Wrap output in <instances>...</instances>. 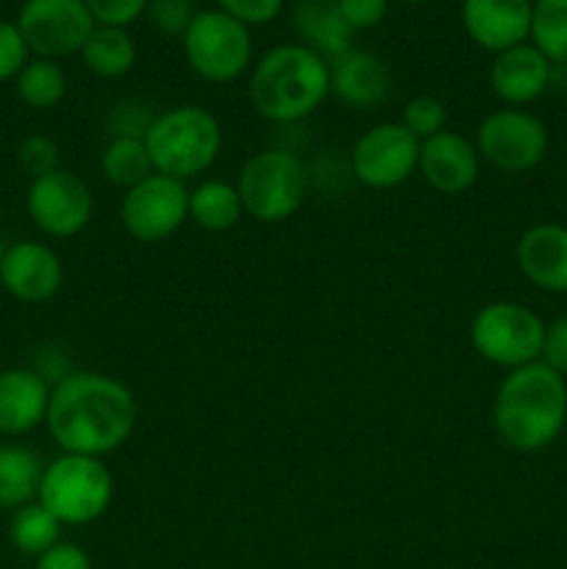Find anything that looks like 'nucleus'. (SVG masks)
<instances>
[{"mask_svg":"<svg viewBox=\"0 0 567 569\" xmlns=\"http://www.w3.org/2000/svg\"><path fill=\"white\" fill-rule=\"evenodd\" d=\"M137 420V398L126 383L103 372L72 370L50 389L44 426L61 453L106 459L133 437Z\"/></svg>","mask_w":567,"mask_h":569,"instance_id":"nucleus-1","label":"nucleus"},{"mask_svg":"<svg viewBox=\"0 0 567 569\" xmlns=\"http://www.w3.org/2000/svg\"><path fill=\"white\" fill-rule=\"evenodd\" d=\"M493 426L511 450L550 448L567 426V378L543 361L509 370L495 392Z\"/></svg>","mask_w":567,"mask_h":569,"instance_id":"nucleus-2","label":"nucleus"},{"mask_svg":"<svg viewBox=\"0 0 567 569\" xmlns=\"http://www.w3.org/2000/svg\"><path fill=\"white\" fill-rule=\"evenodd\" d=\"M331 92L328 61L306 44H278L256 61L248 94L256 114L276 126L306 120Z\"/></svg>","mask_w":567,"mask_h":569,"instance_id":"nucleus-3","label":"nucleus"},{"mask_svg":"<svg viewBox=\"0 0 567 569\" xmlns=\"http://www.w3.org/2000/svg\"><path fill=\"white\" fill-rule=\"evenodd\" d=\"M145 144L156 172L187 183L220 159L222 128L203 106H172L153 117Z\"/></svg>","mask_w":567,"mask_h":569,"instance_id":"nucleus-4","label":"nucleus"},{"mask_svg":"<svg viewBox=\"0 0 567 569\" xmlns=\"http://www.w3.org/2000/svg\"><path fill=\"white\" fill-rule=\"evenodd\" d=\"M37 500L61 526H89L111 509L115 476L103 459L61 453L44 465Z\"/></svg>","mask_w":567,"mask_h":569,"instance_id":"nucleus-5","label":"nucleus"},{"mask_svg":"<svg viewBox=\"0 0 567 569\" xmlns=\"http://www.w3.org/2000/svg\"><path fill=\"white\" fill-rule=\"evenodd\" d=\"M237 189L245 214L272 226L298 214L309 192V172L292 150L270 148L245 161Z\"/></svg>","mask_w":567,"mask_h":569,"instance_id":"nucleus-6","label":"nucleus"},{"mask_svg":"<svg viewBox=\"0 0 567 569\" xmlns=\"http://www.w3.org/2000/svg\"><path fill=\"white\" fill-rule=\"evenodd\" d=\"M545 328L543 317L528 306L495 300L470 320V345L489 365L517 370L543 359Z\"/></svg>","mask_w":567,"mask_h":569,"instance_id":"nucleus-7","label":"nucleus"},{"mask_svg":"<svg viewBox=\"0 0 567 569\" xmlns=\"http://www.w3.org/2000/svg\"><path fill=\"white\" fill-rule=\"evenodd\" d=\"M181 42L189 70L209 83L237 81L253 59L250 28L220 9L198 11Z\"/></svg>","mask_w":567,"mask_h":569,"instance_id":"nucleus-8","label":"nucleus"},{"mask_svg":"<svg viewBox=\"0 0 567 569\" xmlns=\"http://www.w3.org/2000/svg\"><path fill=\"white\" fill-rule=\"evenodd\" d=\"M548 128L526 109H498L478 122L476 150L481 161L500 172H528L548 153Z\"/></svg>","mask_w":567,"mask_h":569,"instance_id":"nucleus-9","label":"nucleus"},{"mask_svg":"<svg viewBox=\"0 0 567 569\" xmlns=\"http://www.w3.org/2000/svg\"><path fill=\"white\" fill-rule=\"evenodd\" d=\"M189 220V189L183 181L170 176L145 178L137 187L126 189L120 203V222L131 239L142 244H156L181 231Z\"/></svg>","mask_w":567,"mask_h":569,"instance_id":"nucleus-10","label":"nucleus"},{"mask_svg":"<svg viewBox=\"0 0 567 569\" xmlns=\"http://www.w3.org/2000/svg\"><path fill=\"white\" fill-rule=\"evenodd\" d=\"M17 28L33 59L59 61L81 53L83 42L94 31V20L87 0H26Z\"/></svg>","mask_w":567,"mask_h":569,"instance_id":"nucleus-11","label":"nucleus"},{"mask_svg":"<svg viewBox=\"0 0 567 569\" xmlns=\"http://www.w3.org/2000/svg\"><path fill=\"white\" fill-rule=\"evenodd\" d=\"M26 209L44 237L70 239L92 222L94 194L81 176L61 167L48 176L33 178L26 194Z\"/></svg>","mask_w":567,"mask_h":569,"instance_id":"nucleus-12","label":"nucleus"},{"mask_svg":"<svg viewBox=\"0 0 567 569\" xmlns=\"http://www.w3.org/2000/svg\"><path fill=\"white\" fill-rule=\"evenodd\" d=\"M420 161V142L400 122H378L356 139L350 170L367 189H395L409 181Z\"/></svg>","mask_w":567,"mask_h":569,"instance_id":"nucleus-13","label":"nucleus"},{"mask_svg":"<svg viewBox=\"0 0 567 569\" xmlns=\"http://www.w3.org/2000/svg\"><path fill=\"white\" fill-rule=\"evenodd\" d=\"M0 283L20 303H48L64 287V264L42 242L9 244L0 264Z\"/></svg>","mask_w":567,"mask_h":569,"instance_id":"nucleus-14","label":"nucleus"},{"mask_svg":"<svg viewBox=\"0 0 567 569\" xmlns=\"http://www.w3.org/2000/svg\"><path fill=\"white\" fill-rule=\"evenodd\" d=\"M534 0H461V26L478 48L504 53L531 37Z\"/></svg>","mask_w":567,"mask_h":569,"instance_id":"nucleus-15","label":"nucleus"},{"mask_svg":"<svg viewBox=\"0 0 567 569\" xmlns=\"http://www.w3.org/2000/svg\"><path fill=\"white\" fill-rule=\"evenodd\" d=\"M417 170L434 192L454 198L476 187L481 176V156H478L476 142L445 128L437 137L420 142Z\"/></svg>","mask_w":567,"mask_h":569,"instance_id":"nucleus-16","label":"nucleus"},{"mask_svg":"<svg viewBox=\"0 0 567 569\" xmlns=\"http://www.w3.org/2000/svg\"><path fill=\"white\" fill-rule=\"evenodd\" d=\"M550 72L554 64L534 44L523 42L504 53H495L489 67V87L509 109H520L543 98L545 89L550 87Z\"/></svg>","mask_w":567,"mask_h":569,"instance_id":"nucleus-17","label":"nucleus"},{"mask_svg":"<svg viewBox=\"0 0 567 569\" xmlns=\"http://www.w3.org/2000/svg\"><path fill=\"white\" fill-rule=\"evenodd\" d=\"M517 267L523 278L550 295H567V228L537 222L517 242Z\"/></svg>","mask_w":567,"mask_h":569,"instance_id":"nucleus-18","label":"nucleus"},{"mask_svg":"<svg viewBox=\"0 0 567 569\" xmlns=\"http://www.w3.org/2000/svg\"><path fill=\"white\" fill-rule=\"evenodd\" d=\"M328 76H331V92L354 109L381 106L392 89V72L387 61L361 48H350L328 61Z\"/></svg>","mask_w":567,"mask_h":569,"instance_id":"nucleus-19","label":"nucleus"},{"mask_svg":"<svg viewBox=\"0 0 567 569\" xmlns=\"http://www.w3.org/2000/svg\"><path fill=\"white\" fill-rule=\"evenodd\" d=\"M50 383L31 367L0 372V433L22 437L48 420Z\"/></svg>","mask_w":567,"mask_h":569,"instance_id":"nucleus-20","label":"nucleus"},{"mask_svg":"<svg viewBox=\"0 0 567 569\" xmlns=\"http://www.w3.org/2000/svg\"><path fill=\"white\" fill-rule=\"evenodd\" d=\"M292 22L300 37V44L315 50L326 61H334L345 50L354 48L350 44L354 31L342 20L339 0H298Z\"/></svg>","mask_w":567,"mask_h":569,"instance_id":"nucleus-21","label":"nucleus"},{"mask_svg":"<svg viewBox=\"0 0 567 569\" xmlns=\"http://www.w3.org/2000/svg\"><path fill=\"white\" fill-rule=\"evenodd\" d=\"M44 461L22 445H0V509L17 511L33 503L42 483Z\"/></svg>","mask_w":567,"mask_h":569,"instance_id":"nucleus-22","label":"nucleus"},{"mask_svg":"<svg viewBox=\"0 0 567 569\" xmlns=\"http://www.w3.org/2000/svg\"><path fill=\"white\" fill-rule=\"evenodd\" d=\"M242 217L245 206L237 183L209 178V181H200L198 187L189 189V220L203 231H231Z\"/></svg>","mask_w":567,"mask_h":569,"instance_id":"nucleus-23","label":"nucleus"},{"mask_svg":"<svg viewBox=\"0 0 567 569\" xmlns=\"http://www.w3.org/2000/svg\"><path fill=\"white\" fill-rule=\"evenodd\" d=\"M81 59L92 76L115 81V78L128 76L137 64V42L126 28L94 26V31L83 42Z\"/></svg>","mask_w":567,"mask_h":569,"instance_id":"nucleus-24","label":"nucleus"},{"mask_svg":"<svg viewBox=\"0 0 567 569\" xmlns=\"http://www.w3.org/2000/svg\"><path fill=\"white\" fill-rule=\"evenodd\" d=\"M100 172L109 183L120 189H131L153 176V161H150L145 139L133 137H111L100 153Z\"/></svg>","mask_w":567,"mask_h":569,"instance_id":"nucleus-25","label":"nucleus"},{"mask_svg":"<svg viewBox=\"0 0 567 569\" xmlns=\"http://www.w3.org/2000/svg\"><path fill=\"white\" fill-rule=\"evenodd\" d=\"M61 528L64 526H61L39 500H33V503L22 506V509H17L14 515H11L9 542L14 545V550H20L22 556L39 559L44 550H50L53 545L61 542Z\"/></svg>","mask_w":567,"mask_h":569,"instance_id":"nucleus-26","label":"nucleus"},{"mask_svg":"<svg viewBox=\"0 0 567 569\" xmlns=\"http://www.w3.org/2000/svg\"><path fill=\"white\" fill-rule=\"evenodd\" d=\"M17 94L28 109L48 111L59 106L67 94V76L59 61L50 59H28L20 76L14 78Z\"/></svg>","mask_w":567,"mask_h":569,"instance_id":"nucleus-27","label":"nucleus"},{"mask_svg":"<svg viewBox=\"0 0 567 569\" xmlns=\"http://www.w3.org/2000/svg\"><path fill=\"white\" fill-rule=\"evenodd\" d=\"M528 39L550 64H567V0H534Z\"/></svg>","mask_w":567,"mask_h":569,"instance_id":"nucleus-28","label":"nucleus"},{"mask_svg":"<svg viewBox=\"0 0 567 569\" xmlns=\"http://www.w3.org/2000/svg\"><path fill=\"white\" fill-rule=\"evenodd\" d=\"M400 126H404L417 142H426V139L445 131V126H448V109H445L442 100L431 98V94H417V98H411L409 103L404 106Z\"/></svg>","mask_w":567,"mask_h":569,"instance_id":"nucleus-29","label":"nucleus"},{"mask_svg":"<svg viewBox=\"0 0 567 569\" xmlns=\"http://www.w3.org/2000/svg\"><path fill=\"white\" fill-rule=\"evenodd\" d=\"M17 159H20L22 170L33 178H42L48 172L61 170V150L56 144V139L44 137V133H33V137H26L20 142V150H17Z\"/></svg>","mask_w":567,"mask_h":569,"instance_id":"nucleus-30","label":"nucleus"},{"mask_svg":"<svg viewBox=\"0 0 567 569\" xmlns=\"http://www.w3.org/2000/svg\"><path fill=\"white\" fill-rule=\"evenodd\" d=\"M150 20L159 28L165 37H181L187 33V28L195 20V6L192 0H150L148 3Z\"/></svg>","mask_w":567,"mask_h":569,"instance_id":"nucleus-31","label":"nucleus"},{"mask_svg":"<svg viewBox=\"0 0 567 569\" xmlns=\"http://www.w3.org/2000/svg\"><path fill=\"white\" fill-rule=\"evenodd\" d=\"M150 0H87L94 26L128 28L148 11Z\"/></svg>","mask_w":567,"mask_h":569,"instance_id":"nucleus-32","label":"nucleus"},{"mask_svg":"<svg viewBox=\"0 0 567 569\" xmlns=\"http://www.w3.org/2000/svg\"><path fill=\"white\" fill-rule=\"evenodd\" d=\"M28 56L31 53L17 22L0 20V83L20 76L22 67L28 64Z\"/></svg>","mask_w":567,"mask_h":569,"instance_id":"nucleus-33","label":"nucleus"},{"mask_svg":"<svg viewBox=\"0 0 567 569\" xmlns=\"http://www.w3.org/2000/svg\"><path fill=\"white\" fill-rule=\"evenodd\" d=\"M220 11L231 14L242 26H267L284 9V0H217Z\"/></svg>","mask_w":567,"mask_h":569,"instance_id":"nucleus-34","label":"nucleus"},{"mask_svg":"<svg viewBox=\"0 0 567 569\" xmlns=\"http://www.w3.org/2000/svg\"><path fill=\"white\" fill-rule=\"evenodd\" d=\"M339 11L350 31H367L381 26L389 11V0H339Z\"/></svg>","mask_w":567,"mask_h":569,"instance_id":"nucleus-35","label":"nucleus"},{"mask_svg":"<svg viewBox=\"0 0 567 569\" xmlns=\"http://www.w3.org/2000/svg\"><path fill=\"white\" fill-rule=\"evenodd\" d=\"M153 111H148V106L142 103H122L117 106V111L111 114V137H133L145 139L150 122H153Z\"/></svg>","mask_w":567,"mask_h":569,"instance_id":"nucleus-36","label":"nucleus"},{"mask_svg":"<svg viewBox=\"0 0 567 569\" xmlns=\"http://www.w3.org/2000/svg\"><path fill=\"white\" fill-rule=\"evenodd\" d=\"M33 569H92V559H89L81 545L61 539L59 545H53V548L39 556Z\"/></svg>","mask_w":567,"mask_h":569,"instance_id":"nucleus-37","label":"nucleus"},{"mask_svg":"<svg viewBox=\"0 0 567 569\" xmlns=\"http://www.w3.org/2000/svg\"><path fill=\"white\" fill-rule=\"evenodd\" d=\"M539 361L559 372L561 378H567V317H559L545 328L543 359Z\"/></svg>","mask_w":567,"mask_h":569,"instance_id":"nucleus-38","label":"nucleus"},{"mask_svg":"<svg viewBox=\"0 0 567 569\" xmlns=\"http://www.w3.org/2000/svg\"><path fill=\"white\" fill-rule=\"evenodd\" d=\"M392 3V0H389ZM395 3H409V6H420V3H431V0H395Z\"/></svg>","mask_w":567,"mask_h":569,"instance_id":"nucleus-39","label":"nucleus"},{"mask_svg":"<svg viewBox=\"0 0 567 569\" xmlns=\"http://www.w3.org/2000/svg\"><path fill=\"white\" fill-rule=\"evenodd\" d=\"M3 256H6V242L3 237H0V264H3Z\"/></svg>","mask_w":567,"mask_h":569,"instance_id":"nucleus-40","label":"nucleus"}]
</instances>
